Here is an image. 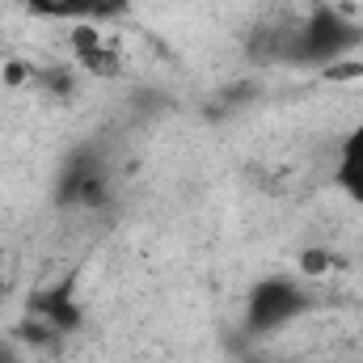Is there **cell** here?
Here are the masks:
<instances>
[{"instance_id": "277c9868", "label": "cell", "mask_w": 363, "mask_h": 363, "mask_svg": "<svg viewBox=\"0 0 363 363\" xmlns=\"http://www.w3.org/2000/svg\"><path fill=\"white\" fill-rule=\"evenodd\" d=\"M34 17H55V21H85V17H118L127 0H26Z\"/></svg>"}, {"instance_id": "52a82bcc", "label": "cell", "mask_w": 363, "mask_h": 363, "mask_svg": "<svg viewBox=\"0 0 363 363\" xmlns=\"http://www.w3.org/2000/svg\"><path fill=\"white\" fill-rule=\"evenodd\" d=\"M325 267H330V254H321V250L317 254H304V274H321Z\"/></svg>"}, {"instance_id": "ba28073f", "label": "cell", "mask_w": 363, "mask_h": 363, "mask_svg": "<svg viewBox=\"0 0 363 363\" xmlns=\"http://www.w3.org/2000/svg\"><path fill=\"white\" fill-rule=\"evenodd\" d=\"M4 291H9V283H4V274H0V304H4Z\"/></svg>"}, {"instance_id": "3957f363", "label": "cell", "mask_w": 363, "mask_h": 363, "mask_svg": "<svg viewBox=\"0 0 363 363\" xmlns=\"http://www.w3.org/2000/svg\"><path fill=\"white\" fill-rule=\"evenodd\" d=\"M26 313H30V317H43V321H47V325H55L60 334L77 330V325H81V304H77V296H72V279H68V283H55V287L34 291V296H30V304H26Z\"/></svg>"}, {"instance_id": "7a4b0ae2", "label": "cell", "mask_w": 363, "mask_h": 363, "mask_svg": "<svg viewBox=\"0 0 363 363\" xmlns=\"http://www.w3.org/2000/svg\"><path fill=\"white\" fill-rule=\"evenodd\" d=\"M308 304H313V296L296 279H262L250 291V317H245V325H250V334H274L287 321H296Z\"/></svg>"}, {"instance_id": "6da1fadb", "label": "cell", "mask_w": 363, "mask_h": 363, "mask_svg": "<svg viewBox=\"0 0 363 363\" xmlns=\"http://www.w3.org/2000/svg\"><path fill=\"white\" fill-rule=\"evenodd\" d=\"M359 38V26H351L342 13L313 9L304 21H296V38L287 47V60L291 64H334V60L351 55Z\"/></svg>"}, {"instance_id": "5b68a950", "label": "cell", "mask_w": 363, "mask_h": 363, "mask_svg": "<svg viewBox=\"0 0 363 363\" xmlns=\"http://www.w3.org/2000/svg\"><path fill=\"white\" fill-rule=\"evenodd\" d=\"M334 182H338V190H342V194L363 211V123L342 140V148H338Z\"/></svg>"}, {"instance_id": "9c48e42d", "label": "cell", "mask_w": 363, "mask_h": 363, "mask_svg": "<svg viewBox=\"0 0 363 363\" xmlns=\"http://www.w3.org/2000/svg\"><path fill=\"white\" fill-rule=\"evenodd\" d=\"M258 363H267V359H258Z\"/></svg>"}, {"instance_id": "8992f818", "label": "cell", "mask_w": 363, "mask_h": 363, "mask_svg": "<svg viewBox=\"0 0 363 363\" xmlns=\"http://www.w3.org/2000/svg\"><path fill=\"white\" fill-rule=\"evenodd\" d=\"M72 47H77L81 68H89L93 77H114V72H118V51H114V43H106L93 26H77V30H72Z\"/></svg>"}]
</instances>
